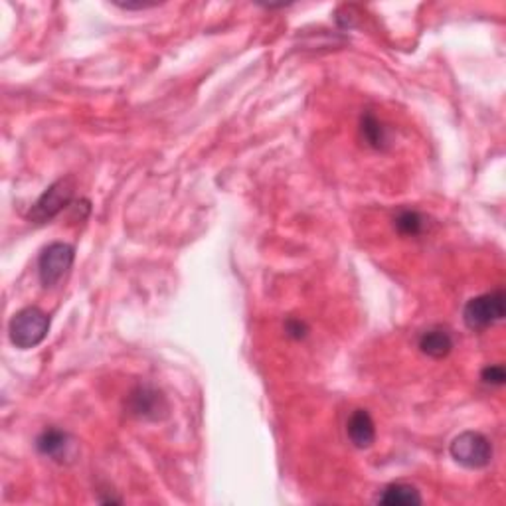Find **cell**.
I'll use <instances>...</instances> for the list:
<instances>
[{
	"label": "cell",
	"instance_id": "cell-10",
	"mask_svg": "<svg viewBox=\"0 0 506 506\" xmlns=\"http://www.w3.org/2000/svg\"><path fill=\"white\" fill-rule=\"evenodd\" d=\"M376 502L388 506H417L424 502V499H421V493L414 485L392 483L384 486V489L378 493Z\"/></svg>",
	"mask_w": 506,
	"mask_h": 506
},
{
	"label": "cell",
	"instance_id": "cell-1",
	"mask_svg": "<svg viewBox=\"0 0 506 506\" xmlns=\"http://www.w3.org/2000/svg\"><path fill=\"white\" fill-rule=\"evenodd\" d=\"M50 331V316L38 307H26L18 311L8 325L11 342L21 350L36 349Z\"/></svg>",
	"mask_w": 506,
	"mask_h": 506
},
{
	"label": "cell",
	"instance_id": "cell-3",
	"mask_svg": "<svg viewBox=\"0 0 506 506\" xmlns=\"http://www.w3.org/2000/svg\"><path fill=\"white\" fill-rule=\"evenodd\" d=\"M73 194H76V181H73V176L60 178L34 202L30 212H28V220L34 223H46L54 220L55 215L72 204Z\"/></svg>",
	"mask_w": 506,
	"mask_h": 506
},
{
	"label": "cell",
	"instance_id": "cell-13",
	"mask_svg": "<svg viewBox=\"0 0 506 506\" xmlns=\"http://www.w3.org/2000/svg\"><path fill=\"white\" fill-rule=\"evenodd\" d=\"M481 380L483 384H486V386H493V388L502 386V384L506 382V372L501 364H489V367L483 368Z\"/></svg>",
	"mask_w": 506,
	"mask_h": 506
},
{
	"label": "cell",
	"instance_id": "cell-6",
	"mask_svg": "<svg viewBox=\"0 0 506 506\" xmlns=\"http://www.w3.org/2000/svg\"><path fill=\"white\" fill-rule=\"evenodd\" d=\"M76 259V248L63 241H54L44 248L38 257V277L44 287L58 285Z\"/></svg>",
	"mask_w": 506,
	"mask_h": 506
},
{
	"label": "cell",
	"instance_id": "cell-12",
	"mask_svg": "<svg viewBox=\"0 0 506 506\" xmlns=\"http://www.w3.org/2000/svg\"><path fill=\"white\" fill-rule=\"evenodd\" d=\"M393 226L398 233L408 238L421 236L426 232V215L417 210H401L396 218H393Z\"/></svg>",
	"mask_w": 506,
	"mask_h": 506
},
{
	"label": "cell",
	"instance_id": "cell-2",
	"mask_svg": "<svg viewBox=\"0 0 506 506\" xmlns=\"http://www.w3.org/2000/svg\"><path fill=\"white\" fill-rule=\"evenodd\" d=\"M506 315V297L502 289L473 297L463 308V321L471 331H485L502 321Z\"/></svg>",
	"mask_w": 506,
	"mask_h": 506
},
{
	"label": "cell",
	"instance_id": "cell-7",
	"mask_svg": "<svg viewBox=\"0 0 506 506\" xmlns=\"http://www.w3.org/2000/svg\"><path fill=\"white\" fill-rule=\"evenodd\" d=\"M36 449H38L40 455L52 459V461L65 463L76 455V442H73L68 431L48 427L36 439Z\"/></svg>",
	"mask_w": 506,
	"mask_h": 506
},
{
	"label": "cell",
	"instance_id": "cell-4",
	"mask_svg": "<svg viewBox=\"0 0 506 506\" xmlns=\"http://www.w3.org/2000/svg\"><path fill=\"white\" fill-rule=\"evenodd\" d=\"M449 453L465 468H485L493 461V443L479 431H463L449 445Z\"/></svg>",
	"mask_w": 506,
	"mask_h": 506
},
{
	"label": "cell",
	"instance_id": "cell-14",
	"mask_svg": "<svg viewBox=\"0 0 506 506\" xmlns=\"http://www.w3.org/2000/svg\"><path fill=\"white\" fill-rule=\"evenodd\" d=\"M285 333H287V336H291V339H295V341H301V339H305L307 336V333H308V326H307V323L305 321H301V318H287L285 321Z\"/></svg>",
	"mask_w": 506,
	"mask_h": 506
},
{
	"label": "cell",
	"instance_id": "cell-5",
	"mask_svg": "<svg viewBox=\"0 0 506 506\" xmlns=\"http://www.w3.org/2000/svg\"><path fill=\"white\" fill-rule=\"evenodd\" d=\"M127 411L137 419L145 421H163L171 414V404L164 393L151 386V384H139L129 392Z\"/></svg>",
	"mask_w": 506,
	"mask_h": 506
},
{
	"label": "cell",
	"instance_id": "cell-11",
	"mask_svg": "<svg viewBox=\"0 0 506 506\" xmlns=\"http://www.w3.org/2000/svg\"><path fill=\"white\" fill-rule=\"evenodd\" d=\"M360 131L367 143L374 148H384L388 143V129L382 125V121L374 114H364L360 119Z\"/></svg>",
	"mask_w": 506,
	"mask_h": 506
},
{
	"label": "cell",
	"instance_id": "cell-9",
	"mask_svg": "<svg viewBox=\"0 0 506 506\" xmlns=\"http://www.w3.org/2000/svg\"><path fill=\"white\" fill-rule=\"evenodd\" d=\"M419 350L434 360H443L453 350V336L449 331L435 326L419 336Z\"/></svg>",
	"mask_w": 506,
	"mask_h": 506
},
{
	"label": "cell",
	"instance_id": "cell-8",
	"mask_svg": "<svg viewBox=\"0 0 506 506\" xmlns=\"http://www.w3.org/2000/svg\"><path fill=\"white\" fill-rule=\"evenodd\" d=\"M346 434L356 449H370L376 442V424L368 409H354L346 421Z\"/></svg>",
	"mask_w": 506,
	"mask_h": 506
}]
</instances>
